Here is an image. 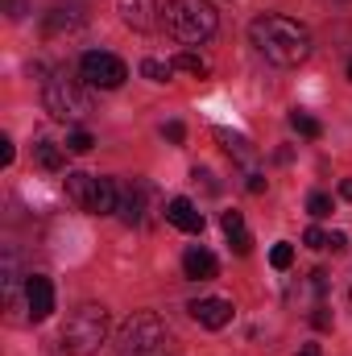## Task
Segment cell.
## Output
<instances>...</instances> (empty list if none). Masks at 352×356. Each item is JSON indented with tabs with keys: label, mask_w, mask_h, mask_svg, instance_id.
Segmentation results:
<instances>
[{
	"label": "cell",
	"mask_w": 352,
	"mask_h": 356,
	"mask_svg": "<svg viewBox=\"0 0 352 356\" xmlns=\"http://www.w3.org/2000/svg\"><path fill=\"white\" fill-rule=\"evenodd\" d=\"M120 203V191L112 178H95V195H91V216H112Z\"/></svg>",
	"instance_id": "cell-15"
},
{
	"label": "cell",
	"mask_w": 352,
	"mask_h": 356,
	"mask_svg": "<svg viewBox=\"0 0 352 356\" xmlns=\"http://www.w3.org/2000/svg\"><path fill=\"white\" fill-rule=\"evenodd\" d=\"M120 17H125L129 29L150 33L158 25V0H120Z\"/></svg>",
	"instance_id": "cell-9"
},
{
	"label": "cell",
	"mask_w": 352,
	"mask_h": 356,
	"mask_svg": "<svg viewBox=\"0 0 352 356\" xmlns=\"http://www.w3.org/2000/svg\"><path fill=\"white\" fill-rule=\"evenodd\" d=\"M116 216H120L125 224H141V216H145V182H137V178H133V182L120 191Z\"/></svg>",
	"instance_id": "cell-11"
},
{
	"label": "cell",
	"mask_w": 352,
	"mask_h": 356,
	"mask_svg": "<svg viewBox=\"0 0 352 356\" xmlns=\"http://www.w3.org/2000/svg\"><path fill=\"white\" fill-rule=\"evenodd\" d=\"M328 249H336V253H349V236H344V232H332V236H328Z\"/></svg>",
	"instance_id": "cell-30"
},
{
	"label": "cell",
	"mask_w": 352,
	"mask_h": 356,
	"mask_svg": "<svg viewBox=\"0 0 352 356\" xmlns=\"http://www.w3.org/2000/svg\"><path fill=\"white\" fill-rule=\"evenodd\" d=\"M340 195H344V199H352V178H344V182H340Z\"/></svg>",
	"instance_id": "cell-33"
},
{
	"label": "cell",
	"mask_w": 352,
	"mask_h": 356,
	"mask_svg": "<svg viewBox=\"0 0 352 356\" xmlns=\"http://www.w3.org/2000/svg\"><path fill=\"white\" fill-rule=\"evenodd\" d=\"M298 356H319V344H307V348H303Z\"/></svg>",
	"instance_id": "cell-34"
},
{
	"label": "cell",
	"mask_w": 352,
	"mask_h": 356,
	"mask_svg": "<svg viewBox=\"0 0 352 356\" xmlns=\"http://www.w3.org/2000/svg\"><path fill=\"white\" fill-rule=\"evenodd\" d=\"M162 137H166V141H170V145H182V137H186V129H182V124H178V120H170V124H166V129H162Z\"/></svg>",
	"instance_id": "cell-27"
},
{
	"label": "cell",
	"mask_w": 352,
	"mask_h": 356,
	"mask_svg": "<svg viewBox=\"0 0 352 356\" xmlns=\"http://www.w3.org/2000/svg\"><path fill=\"white\" fill-rule=\"evenodd\" d=\"M290 129L298 133V137H307V141H315V137H323V124L311 116V112H290Z\"/></svg>",
	"instance_id": "cell-17"
},
{
	"label": "cell",
	"mask_w": 352,
	"mask_h": 356,
	"mask_svg": "<svg viewBox=\"0 0 352 356\" xmlns=\"http://www.w3.org/2000/svg\"><path fill=\"white\" fill-rule=\"evenodd\" d=\"M79 21H83V17H67L63 8H54V13L46 17V33H58V29H75Z\"/></svg>",
	"instance_id": "cell-20"
},
{
	"label": "cell",
	"mask_w": 352,
	"mask_h": 356,
	"mask_svg": "<svg viewBox=\"0 0 352 356\" xmlns=\"http://www.w3.org/2000/svg\"><path fill=\"white\" fill-rule=\"evenodd\" d=\"M91 195H95V178L83 175V170H67V199L79 211H91Z\"/></svg>",
	"instance_id": "cell-14"
},
{
	"label": "cell",
	"mask_w": 352,
	"mask_h": 356,
	"mask_svg": "<svg viewBox=\"0 0 352 356\" xmlns=\"http://www.w3.org/2000/svg\"><path fill=\"white\" fill-rule=\"evenodd\" d=\"M290 261H294V245H286V241H282V245H273V249H269V266H273V269H290Z\"/></svg>",
	"instance_id": "cell-21"
},
{
	"label": "cell",
	"mask_w": 352,
	"mask_h": 356,
	"mask_svg": "<svg viewBox=\"0 0 352 356\" xmlns=\"http://www.w3.org/2000/svg\"><path fill=\"white\" fill-rule=\"evenodd\" d=\"M33 158H38L42 170H63V166H67V158H63V149H58L54 141H38V145H33Z\"/></svg>",
	"instance_id": "cell-16"
},
{
	"label": "cell",
	"mask_w": 352,
	"mask_h": 356,
	"mask_svg": "<svg viewBox=\"0 0 352 356\" xmlns=\"http://www.w3.org/2000/svg\"><path fill=\"white\" fill-rule=\"evenodd\" d=\"M42 95H46V112H50L54 120H71V124H79L83 116H91V95H88V88H83L79 79H71L67 71L50 75Z\"/></svg>",
	"instance_id": "cell-5"
},
{
	"label": "cell",
	"mask_w": 352,
	"mask_h": 356,
	"mask_svg": "<svg viewBox=\"0 0 352 356\" xmlns=\"http://www.w3.org/2000/svg\"><path fill=\"white\" fill-rule=\"evenodd\" d=\"M228 241H232V253H237V257H245V253L253 249V236H249V232H232Z\"/></svg>",
	"instance_id": "cell-25"
},
{
	"label": "cell",
	"mask_w": 352,
	"mask_h": 356,
	"mask_svg": "<svg viewBox=\"0 0 352 356\" xmlns=\"http://www.w3.org/2000/svg\"><path fill=\"white\" fill-rule=\"evenodd\" d=\"M349 79H352V63H349Z\"/></svg>",
	"instance_id": "cell-35"
},
{
	"label": "cell",
	"mask_w": 352,
	"mask_h": 356,
	"mask_svg": "<svg viewBox=\"0 0 352 356\" xmlns=\"http://www.w3.org/2000/svg\"><path fill=\"white\" fill-rule=\"evenodd\" d=\"M170 67H175V71H186V75H199V79L207 75V63H203L199 54H191V50H182V54H178Z\"/></svg>",
	"instance_id": "cell-18"
},
{
	"label": "cell",
	"mask_w": 352,
	"mask_h": 356,
	"mask_svg": "<svg viewBox=\"0 0 352 356\" xmlns=\"http://www.w3.org/2000/svg\"><path fill=\"white\" fill-rule=\"evenodd\" d=\"M91 145H95V141H91V133H88V129H75V133L67 137V149H71V154H88Z\"/></svg>",
	"instance_id": "cell-23"
},
{
	"label": "cell",
	"mask_w": 352,
	"mask_h": 356,
	"mask_svg": "<svg viewBox=\"0 0 352 356\" xmlns=\"http://www.w3.org/2000/svg\"><path fill=\"white\" fill-rule=\"evenodd\" d=\"M311 323H315L319 332H328V327H332V315H328V307H315V315H311Z\"/></svg>",
	"instance_id": "cell-29"
},
{
	"label": "cell",
	"mask_w": 352,
	"mask_h": 356,
	"mask_svg": "<svg viewBox=\"0 0 352 356\" xmlns=\"http://www.w3.org/2000/svg\"><path fill=\"white\" fill-rule=\"evenodd\" d=\"M307 211H311L315 220H323V216H332V199H328L323 191H315V195L307 199Z\"/></svg>",
	"instance_id": "cell-22"
},
{
	"label": "cell",
	"mask_w": 352,
	"mask_h": 356,
	"mask_svg": "<svg viewBox=\"0 0 352 356\" xmlns=\"http://www.w3.org/2000/svg\"><path fill=\"white\" fill-rule=\"evenodd\" d=\"M162 25H166V33L178 46H199V42H207L216 33L220 17H216V8L207 0H166Z\"/></svg>",
	"instance_id": "cell-3"
},
{
	"label": "cell",
	"mask_w": 352,
	"mask_h": 356,
	"mask_svg": "<svg viewBox=\"0 0 352 356\" xmlns=\"http://www.w3.org/2000/svg\"><path fill=\"white\" fill-rule=\"evenodd\" d=\"M166 220L175 224V228H182V232H203V211L191 203V199H170L166 203Z\"/></svg>",
	"instance_id": "cell-12"
},
{
	"label": "cell",
	"mask_w": 352,
	"mask_h": 356,
	"mask_svg": "<svg viewBox=\"0 0 352 356\" xmlns=\"http://www.w3.org/2000/svg\"><path fill=\"white\" fill-rule=\"evenodd\" d=\"M245 186H249V195H262V191H265V175L249 170V182H245Z\"/></svg>",
	"instance_id": "cell-31"
},
{
	"label": "cell",
	"mask_w": 352,
	"mask_h": 356,
	"mask_svg": "<svg viewBox=\"0 0 352 356\" xmlns=\"http://www.w3.org/2000/svg\"><path fill=\"white\" fill-rule=\"evenodd\" d=\"M79 79H88L91 88H99V91H116L129 79V67L116 54H108V50H88L79 58Z\"/></svg>",
	"instance_id": "cell-6"
},
{
	"label": "cell",
	"mask_w": 352,
	"mask_h": 356,
	"mask_svg": "<svg viewBox=\"0 0 352 356\" xmlns=\"http://www.w3.org/2000/svg\"><path fill=\"white\" fill-rule=\"evenodd\" d=\"M191 315H195L199 327L220 332V327L232 323V302H228V298H199V302H191Z\"/></svg>",
	"instance_id": "cell-8"
},
{
	"label": "cell",
	"mask_w": 352,
	"mask_h": 356,
	"mask_svg": "<svg viewBox=\"0 0 352 356\" xmlns=\"http://www.w3.org/2000/svg\"><path fill=\"white\" fill-rule=\"evenodd\" d=\"M141 75L154 79V83H170L175 67H170V63H158V58H145V63H141Z\"/></svg>",
	"instance_id": "cell-19"
},
{
	"label": "cell",
	"mask_w": 352,
	"mask_h": 356,
	"mask_svg": "<svg viewBox=\"0 0 352 356\" xmlns=\"http://www.w3.org/2000/svg\"><path fill=\"white\" fill-rule=\"evenodd\" d=\"M311 286L323 294V290H328V269H315V273H311Z\"/></svg>",
	"instance_id": "cell-32"
},
{
	"label": "cell",
	"mask_w": 352,
	"mask_h": 356,
	"mask_svg": "<svg viewBox=\"0 0 352 356\" xmlns=\"http://www.w3.org/2000/svg\"><path fill=\"white\" fill-rule=\"evenodd\" d=\"M13 158H17L13 141H8V137H0V166H13Z\"/></svg>",
	"instance_id": "cell-28"
},
{
	"label": "cell",
	"mask_w": 352,
	"mask_h": 356,
	"mask_svg": "<svg viewBox=\"0 0 352 356\" xmlns=\"http://www.w3.org/2000/svg\"><path fill=\"white\" fill-rule=\"evenodd\" d=\"M182 273H186L191 282H211V277L220 273V261H216L203 245H191V249L182 253Z\"/></svg>",
	"instance_id": "cell-10"
},
{
	"label": "cell",
	"mask_w": 352,
	"mask_h": 356,
	"mask_svg": "<svg viewBox=\"0 0 352 356\" xmlns=\"http://www.w3.org/2000/svg\"><path fill=\"white\" fill-rule=\"evenodd\" d=\"M112 356H170V327L154 311H137L116 327Z\"/></svg>",
	"instance_id": "cell-2"
},
{
	"label": "cell",
	"mask_w": 352,
	"mask_h": 356,
	"mask_svg": "<svg viewBox=\"0 0 352 356\" xmlns=\"http://www.w3.org/2000/svg\"><path fill=\"white\" fill-rule=\"evenodd\" d=\"M25 302H29V319H50V311H54V286H50V277L29 273L25 277Z\"/></svg>",
	"instance_id": "cell-7"
},
{
	"label": "cell",
	"mask_w": 352,
	"mask_h": 356,
	"mask_svg": "<svg viewBox=\"0 0 352 356\" xmlns=\"http://www.w3.org/2000/svg\"><path fill=\"white\" fill-rule=\"evenodd\" d=\"M349 298H352V290H349Z\"/></svg>",
	"instance_id": "cell-36"
},
{
	"label": "cell",
	"mask_w": 352,
	"mask_h": 356,
	"mask_svg": "<svg viewBox=\"0 0 352 356\" xmlns=\"http://www.w3.org/2000/svg\"><path fill=\"white\" fill-rule=\"evenodd\" d=\"M216 141H220V145L228 149V158H237L241 166H249V170L257 166V149L249 145V137H241V133H228V129H216Z\"/></svg>",
	"instance_id": "cell-13"
},
{
	"label": "cell",
	"mask_w": 352,
	"mask_h": 356,
	"mask_svg": "<svg viewBox=\"0 0 352 356\" xmlns=\"http://www.w3.org/2000/svg\"><path fill=\"white\" fill-rule=\"evenodd\" d=\"M249 42L257 46L265 63L273 67H298L311 58V33L307 25H298L294 17H282V13H265L249 25Z\"/></svg>",
	"instance_id": "cell-1"
},
{
	"label": "cell",
	"mask_w": 352,
	"mask_h": 356,
	"mask_svg": "<svg viewBox=\"0 0 352 356\" xmlns=\"http://www.w3.org/2000/svg\"><path fill=\"white\" fill-rule=\"evenodd\" d=\"M220 228H224L228 236H232V232H245V216H241V211H224V216H220Z\"/></svg>",
	"instance_id": "cell-24"
},
{
	"label": "cell",
	"mask_w": 352,
	"mask_h": 356,
	"mask_svg": "<svg viewBox=\"0 0 352 356\" xmlns=\"http://www.w3.org/2000/svg\"><path fill=\"white\" fill-rule=\"evenodd\" d=\"M108 344V311L95 307V302H83L67 327H63V353L67 356H95Z\"/></svg>",
	"instance_id": "cell-4"
},
{
	"label": "cell",
	"mask_w": 352,
	"mask_h": 356,
	"mask_svg": "<svg viewBox=\"0 0 352 356\" xmlns=\"http://www.w3.org/2000/svg\"><path fill=\"white\" fill-rule=\"evenodd\" d=\"M303 241H307L311 249H328V232H323V228H307V236H303Z\"/></svg>",
	"instance_id": "cell-26"
}]
</instances>
